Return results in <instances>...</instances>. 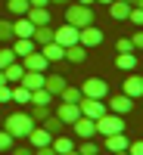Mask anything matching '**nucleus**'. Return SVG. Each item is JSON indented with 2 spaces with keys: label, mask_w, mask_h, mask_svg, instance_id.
<instances>
[{
  "label": "nucleus",
  "mask_w": 143,
  "mask_h": 155,
  "mask_svg": "<svg viewBox=\"0 0 143 155\" xmlns=\"http://www.w3.org/2000/svg\"><path fill=\"white\" fill-rule=\"evenodd\" d=\"M50 102H53V93H50L47 87L31 90V106H50Z\"/></svg>",
  "instance_id": "24"
},
{
  "label": "nucleus",
  "mask_w": 143,
  "mask_h": 155,
  "mask_svg": "<svg viewBox=\"0 0 143 155\" xmlns=\"http://www.w3.org/2000/svg\"><path fill=\"white\" fill-rule=\"evenodd\" d=\"M0 84H6V78H3V71H0Z\"/></svg>",
  "instance_id": "50"
},
{
  "label": "nucleus",
  "mask_w": 143,
  "mask_h": 155,
  "mask_svg": "<svg viewBox=\"0 0 143 155\" xmlns=\"http://www.w3.org/2000/svg\"><path fill=\"white\" fill-rule=\"evenodd\" d=\"M0 102H12V84H0Z\"/></svg>",
  "instance_id": "39"
},
{
  "label": "nucleus",
  "mask_w": 143,
  "mask_h": 155,
  "mask_svg": "<svg viewBox=\"0 0 143 155\" xmlns=\"http://www.w3.org/2000/svg\"><path fill=\"white\" fill-rule=\"evenodd\" d=\"M66 22L75 25V28H87V25H94V12H90V6H84V3H72L66 9Z\"/></svg>",
  "instance_id": "3"
},
{
  "label": "nucleus",
  "mask_w": 143,
  "mask_h": 155,
  "mask_svg": "<svg viewBox=\"0 0 143 155\" xmlns=\"http://www.w3.org/2000/svg\"><path fill=\"white\" fill-rule=\"evenodd\" d=\"M131 44H134V50H143V31H137V34L131 37Z\"/></svg>",
  "instance_id": "42"
},
{
  "label": "nucleus",
  "mask_w": 143,
  "mask_h": 155,
  "mask_svg": "<svg viewBox=\"0 0 143 155\" xmlns=\"http://www.w3.org/2000/svg\"><path fill=\"white\" fill-rule=\"evenodd\" d=\"M128 155H143V140H134V143H128Z\"/></svg>",
  "instance_id": "40"
},
{
  "label": "nucleus",
  "mask_w": 143,
  "mask_h": 155,
  "mask_svg": "<svg viewBox=\"0 0 143 155\" xmlns=\"http://www.w3.org/2000/svg\"><path fill=\"white\" fill-rule=\"evenodd\" d=\"M103 102H106V109L115 112V115H128V112L134 109V99L128 96V93H109Z\"/></svg>",
  "instance_id": "4"
},
{
  "label": "nucleus",
  "mask_w": 143,
  "mask_h": 155,
  "mask_svg": "<svg viewBox=\"0 0 143 155\" xmlns=\"http://www.w3.org/2000/svg\"><path fill=\"white\" fill-rule=\"evenodd\" d=\"M97 155H100V152H97Z\"/></svg>",
  "instance_id": "53"
},
{
  "label": "nucleus",
  "mask_w": 143,
  "mask_h": 155,
  "mask_svg": "<svg viewBox=\"0 0 143 155\" xmlns=\"http://www.w3.org/2000/svg\"><path fill=\"white\" fill-rule=\"evenodd\" d=\"M56 118L62 124H75L78 118H81V109H78V102H62V106L56 109Z\"/></svg>",
  "instance_id": "10"
},
{
  "label": "nucleus",
  "mask_w": 143,
  "mask_h": 155,
  "mask_svg": "<svg viewBox=\"0 0 143 155\" xmlns=\"http://www.w3.org/2000/svg\"><path fill=\"white\" fill-rule=\"evenodd\" d=\"M31 41H34V47H44V44H50V41H53V28H50V25H41V28H34Z\"/></svg>",
  "instance_id": "21"
},
{
  "label": "nucleus",
  "mask_w": 143,
  "mask_h": 155,
  "mask_svg": "<svg viewBox=\"0 0 143 155\" xmlns=\"http://www.w3.org/2000/svg\"><path fill=\"white\" fill-rule=\"evenodd\" d=\"M100 146L97 143H90V140H81V146H78V155H97Z\"/></svg>",
  "instance_id": "33"
},
{
  "label": "nucleus",
  "mask_w": 143,
  "mask_h": 155,
  "mask_svg": "<svg viewBox=\"0 0 143 155\" xmlns=\"http://www.w3.org/2000/svg\"><path fill=\"white\" fill-rule=\"evenodd\" d=\"M25 140H28L31 149H41V146H50V143H53V134L44 130V127H31V134L25 137Z\"/></svg>",
  "instance_id": "11"
},
{
  "label": "nucleus",
  "mask_w": 143,
  "mask_h": 155,
  "mask_svg": "<svg viewBox=\"0 0 143 155\" xmlns=\"http://www.w3.org/2000/svg\"><path fill=\"white\" fill-rule=\"evenodd\" d=\"M12 155H34V149H31V146H16Z\"/></svg>",
  "instance_id": "41"
},
{
  "label": "nucleus",
  "mask_w": 143,
  "mask_h": 155,
  "mask_svg": "<svg viewBox=\"0 0 143 155\" xmlns=\"http://www.w3.org/2000/svg\"><path fill=\"white\" fill-rule=\"evenodd\" d=\"M78 44H81L84 50H94L103 44V31L97 28V25H87V28H78Z\"/></svg>",
  "instance_id": "7"
},
{
  "label": "nucleus",
  "mask_w": 143,
  "mask_h": 155,
  "mask_svg": "<svg viewBox=\"0 0 143 155\" xmlns=\"http://www.w3.org/2000/svg\"><path fill=\"white\" fill-rule=\"evenodd\" d=\"M109 12H112V19H128L131 3H124V0H112V3H109Z\"/></svg>",
  "instance_id": "25"
},
{
  "label": "nucleus",
  "mask_w": 143,
  "mask_h": 155,
  "mask_svg": "<svg viewBox=\"0 0 143 155\" xmlns=\"http://www.w3.org/2000/svg\"><path fill=\"white\" fill-rule=\"evenodd\" d=\"M34 155H56L53 146H41V149H34Z\"/></svg>",
  "instance_id": "43"
},
{
  "label": "nucleus",
  "mask_w": 143,
  "mask_h": 155,
  "mask_svg": "<svg viewBox=\"0 0 143 155\" xmlns=\"http://www.w3.org/2000/svg\"><path fill=\"white\" fill-rule=\"evenodd\" d=\"M25 19H28L34 28H41V25H50V12H47V6H28V12H25Z\"/></svg>",
  "instance_id": "13"
},
{
  "label": "nucleus",
  "mask_w": 143,
  "mask_h": 155,
  "mask_svg": "<svg viewBox=\"0 0 143 155\" xmlns=\"http://www.w3.org/2000/svg\"><path fill=\"white\" fill-rule=\"evenodd\" d=\"M78 109H81V115H84V118H94V121L100 118V115H106V112H109L103 99H90V96H81Z\"/></svg>",
  "instance_id": "6"
},
{
  "label": "nucleus",
  "mask_w": 143,
  "mask_h": 155,
  "mask_svg": "<svg viewBox=\"0 0 143 155\" xmlns=\"http://www.w3.org/2000/svg\"><path fill=\"white\" fill-rule=\"evenodd\" d=\"M128 143H131V140L124 137V130H121V134H109V137H103V146H106L109 152H121V149H128Z\"/></svg>",
  "instance_id": "16"
},
{
  "label": "nucleus",
  "mask_w": 143,
  "mask_h": 155,
  "mask_svg": "<svg viewBox=\"0 0 143 155\" xmlns=\"http://www.w3.org/2000/svg\"><path fill=\"white\" fill-rule=\"evenodd\" d=\"M84 56H87V50H84L81 44L66 47V59H69V62H75V65H81V62H84Z\"/></svg>",
  "instance_id": "22"
},
{
  "label": "nucleus",
  "mask_w": 143,
  "mask_h": 155,
  "mask_svg": "<svg viewBox=\"0 0 143 155\" xmlns=\"http://www.w3.org/2000/svg\"><path fill=\"white\" fill-rule=\"evenodd\" d=\"M81 93L90 96V99H106L109 96V84L103 81V78H87V81L81 84Z\"/></svg>",
  "instance_id": "5"
},
{
  "label": "nucleus",
  "mask_w": 143,
  "mask_h": 155,
  "mask_svg": "<svg viewBox=\"0 0 143 155\" xmlns=\"http://www.w3.org/2000/svg\"><path fill=\"white\" fill-rule=\"evenodd\" d=\"M121 93H128L131 99L143 96V74H128V78H124V87H121Z\"/></svg>",
  "instance_id": "14"
},
{
  "label": "nucleus",
  "mask_w": 143,
  "mask_h": 155,
  "mask_svg": "<svg viewBox=\"0 0 143 155\" xmlns=\"http://www.w3.org/2000/svg\"><path fill=\"white\" fill-rule=\"evenodd\" d=\"M75 3H84V6H90V3H97V0H75Z\"/></svg>",
  "instance_id": "45"
},
{
  "label": "nucleus",
  "mask_w": 143,
  "mask_h": 155,
  "mask_svg": "<svg viewBox=\"0 0 143 155\" xmlns=\"http://www.w3.org/2000/svg\"><path fill=\"white\" fill-rule=\"evenodd\" d=\"M128 19H131L134 25H143V6H137V3H134V6H131V12H128Z\"/></svg>",
  "instance_id": "37"
},
{
  "label": "nucleus",
  "mask_w": 143,
  "mask_h": 155,
  "mask_svg": "<svg viewBox=\"0 0 143 155\" xmlns=\"http://www.w3.org/2000/svg\"><path fill=\"white\" fill-rule=\"evenodd\" d=\"M115 50H118V53H134L131 37H118V41H115Z\"/></svg>",
  "instance_id": "35"
},
{
  "label": "nucleus",
  "mask_w": 143,
  "mask_h": 155,
  "mask_svg": "<svg viewBox=\"0 0 143 155\" xmlns=\"http://www.w3.org/2000/svg\"><path fill=\"white\" fill-rule=\"evenodd\" d=\"M31 34H34V25L25 19V16L12 19V37H31Z\"/></svg>",
  "instance_id": "18"
},
{
  "label": "nucleus",
  "mask_w": 143,
  "mask_h": 155,
  "mask_svg": "<svg viewBox=\"0 0 143 155\" xmlns=\"http://www.w3.org/2000/svg\"><path fill=\"white\" fill-rule=\"evenodd\" d=\"M50 146L56 149V155H62V152H72V149H75V143H72L69 137H53V143H50Z\"/></svg>",
  "instance_id": "28"
},
{
  "label": "nucleus",
  "mask_w": 143,
  "mask_h": 155,
  "mask_svg": "<svg viewBox=\"0 0 143 155\" xmlns=\"http://www.w3.org/2000/svg\"><path fill=\"white\" fill-rule=\"evenodd\" d=\"M81 96H84V93H81V87H69V84H66V90L59 93L62 102H81Z\"/></svg>",
  "instance_id": "27"
},
{
  "label": "nucleus",
  "mask_w": 143,
  "mask_h": 155,
  "mask_svg": "<svg viewBox=\"0 0 143 155\" xmlns=\"http://www.w3.org/2000/svg\"><path fill=\"white\" fill-rule=\"evenodd\" d=\"M53 41L59 44V47H72V44H78V28L75 25H59V28L53 31Z\"/></svg>",
  "instance_id": "8"
},
{
  "label": "nucleus",
  "mask_w": 143,
  "mask_h": 155,
  "mask_svg": "<svg viewBox=\"0 0 143 155\" xmlns=\"http://www.w3.org/2000/svg\"><path fill=\"white\" fill-rule=\"evenodd\" d=\"M97 3H103V6H109V3H112V0H97Z\"/></svg>",
  "instance_id": "47"
},
{
  "label": "nucleus",
  "mask_w": 143,
  "mask_h": 155,
  "mask_svg": "<svg viewBox=\"0 0 143 155\" xmlns=\"http://www.w3.org/2000/svg\"><path fill=\"white\" fill-rule=\"evenodd\" d=\"M41 53H44L47 62H62V59H66V47H59L56 41H50V44L41 47Z\"/></svg>",
  "instance_id": "17"
},
{
  "label": "nucleus",
  "mask_w": 143,
  "mask_h": 155,
  "mask_svg": "<svg viewBox=\"0 0 143 155\" xmlns=\"http://www.w3.org/2000/svg\"><path fill=\"white\" fill-rule=\"evenodd\" d=\"M62 155H78V149H72V152H62Z\"/></svg>",
  "instance_id": "49"
},
{
  "label": "nucleus",
  "mask_w": 143,
  "mask_h": 155,
  "mask_svg": "<svg viewBox=\"0 0 143 155\" xmlns=\"http://www.w3.org/2000/svg\"><path fill=\"white\" fill-rule=\"evenodd\" d=\"M16 62V53H12V47H0V71H3L6 65H12Z\"/></svg>",
  "instance_id": "32"
},
{
  "label": "nucleus",
  "mask_w": 143,
  "mask_h": 155,
  "mask_svg": "<svg viewBox=\"0 0 143 155\" xmlns=\"http://www.w3.org/2000/svg\"><path fill=\"white\" fill-rule=\"evenodd\" d=\"M44 87H47L53 96H59L62 90H66V78H62V74H44Z\"/></svg>",
  "instance_id": "19"
},
{
  "label": "nucleus",
  "mask_w": 143,
  "mask_h": 155,
  "mask_svg": "<svg viewBox=\"0 0 143 155\" xmlns=\"http://www.w3.org/2000/svg\"><path fill=\"white\" fill-rule=\"evenodd\" d=\"M19 84L28 87V90H41V87H44V71H25Z\"/></svg>",
  "instance_id": "20"
},
{
  "label": "nucleus",
  "mask_w": 143,
  "mask_h": 155,
  "mask_svg": "<svg viewBox=\"0 0 143 155\" xmlns=\"http://www.w3.org/2000/svg\"><path fill=\"white\" fill-rule=\"evenodd\" d=\"M9 149H12V134H6L0 127V152H9Z\"/></svg>",
  "instance_id": "36"
},
{
  "label": "nucleus",
  "mask_w": 143,
  "mask_h": 155,
  "mask_svg": "<svg viewBox=\"0 0 143 155\" xmlns=\"http://www.w3.org/2000/svg\"><path fill=\"white\" fill-rule=\"evenodd\" d=\"M31 127H34V118L28 112H12V115H6V121H3V130L12 134V140H25L31 134Z\"/></svg>",
  "instance_id": "1"
},
{
  "label": "nucleus",
  "mask_w": 143,
  "mask_h": 155,
  "mask_svg": "<svg viewBox=\"0 0 143 155\" xmlns=\"http://www.w3.org/2000/svg\"><path fill=\"white\" fill-rule=\"evenodd\" d=\"M115 65H118V68H124V71H131V68L137 65V56H134V53H118Z\"/></svg>",
  "instance_id": "31"
},
{
  "label": "nucleus",
  "mask_w": 143,
  "mask_h": 155,
  "mask_svg": "<svg viewBox=\"0 0 143 155\" xmlns=\"http://www.w3.org/2000/svg\"><path fill=\"white\" fill-rule=\"evenodd\" d=\"M12 102H31V90L22 84H12Z\"/></svg>",
  "instance_id": "29"
},
{
  "label": "nucleus",
  "mask_w": 143,
  "mask_h": 155,
  "mask_svg": "<svg viewBox=\"0 0 143 155\" xmlns=\"http://www.w3.org/2000/svg\"><path fill=\"white\" fill-rule=\"evenodd\" d=\"M112 155H128V149H121V152H112Z\"/></svg>",
  "instance_id": "48"
},
{
  "label": "nucleus",
  "mask_w": 143,
  "mask_h": 155,
  "mask_svg": "<svg viewBox=\"0 0 143 155\" xmlns=\"http://www.w3.org/2000/svg\"><path fill=\"white\" fill-rule=\"evenodd\" d=\"M9 47H12V53H16V59H22V56H28V53H34V50H37L31 37H12Z\"/></svg>",
  "instance_id": "15"
},
{
  "label": "nucleus",
  "mask_w": 143,
  "mask_h": 155,
  "mask_svg": "<svg viewBox=\"0 0 143 155\" xmlns=\"http://www.w3.org/2000/svg\"><path fill=\"white\" fill-rule=\"evenodd\" d=\"M0 41H12V22L0 19Z\"/></svg>",
  "instance_id": "34"
},
{
  "label": "nucleus",
  "mask_w": 143,
  "mask_h": 155,
  "mask_svg": "<svg viewBox=\"0 0 143 155\" xmlns=\"http://www.w3.org/2000/svg\"><path fill=\"white\" fill-rule=\"evenodd\" d=\"M47 115H50V106H34V112H31V118H34V121H44Z\"/></svg>",
  "instance_id": "38"
},
{
  "label": "nucleus",
  "mask_w": 143,
  "mask_h": 155,
  "mask_svg": "<svg viewBox=\"0 0 143 155\" xmlns=\"http://www.w3.org/2000/svg\"><path fill=\"white\" fill-rule=\"evenodd\" d=\"M72 127H75V137H78V140H90V137H97V121H94V118H84V115H81V118H78Z\"/></svg>",
  "instance_id": "9"
},
{
  "label": "nucleus",
  "mask_w": 143,
  "mask_h": 155,
  "mask_svg": "<svg viewBox=\"0 0 143 155\" xmlns=\"http://www.w3.org/2000/svg\"><path fill=\"white\" fill-rule=\"evenodd\" d=\"M124 3H131V6H134V3H137V0H124Z\"/></svg>",
  "instance_id": "51"
},
{
  "label": "nucleus",
  "mask_w": 143,
  "mask_h": 155,
  "mask_svg": "<svg viewBox=\"0 0 143 155\" xmlns=\"http://www.w3.org/2000/svg\"><path fill=\"white\" fill-rule=\"evenodd\" d=\"M137 6H143V0H137Z\"/></svg>",
  "instance_id": "52"
},
{
  "label": "nucleus",
  "mask_w": 143,
  "mask_h": 155,
  "mask_svg": "<svg viewBox=\"0 0 143 155\" xmlns=\"http://www.w3.org/2000/svg\"><path fill=\"white\" fill-rule=\"evenodd\" d=\"M124 130V118L115 112H106L97 118V137H109V134H121Z\"/></svg>",
  "instance_id": "2"
},
{
  "label": "nucleus",
  "mask_w": 143,
  "mask_h": 155,
  "mask_svg": "<svg viewBox=\"0 0 143 155\" xmlns=\"http://www.w3.org/2000/svg\"><path fill=\"white\" fill-rule=\"evenodd\" d=\"M47 65H50V62L44 59V53H37V50L28 53V56H22V68H25V71H44Z\"/></svg>",
  "instance_id": "12"
},
{
  "label": "nucleus",
  "mask_w": 143,
  "mask_h": 155,
  "mask_svg": "<svg viewBox=\"0 0 143 155\" xmlns=\"http://www.w3.org/2000/svg\"><path fill=\"white\" fill-rule=\"evenodd\" d=\"M28 0H6V9H9V16H25L28 12Z\"/></svg>",
  "instance_id": "26"
},
{
  "label": "nucleus",
  "mask_w": 143,
  "mask_h": 155,
  "mask_svg": "<svg viewBox=\"0 0 143 155\" xmlns=\"http://www.w3.org/2000/svg\"><path fill=\"white\" fill-rule=\"evenodd\" d=\"M28 3H31V6H47L50 0H28Z\"/></svg>",
  "instance_id": "44"
},
{
  "label": "nucleus",
  "mask_w": 143,
  "mask_h": 155,
  "mask_svg": "<svg viewBox=\"0 0 143 155\" xmlns=\"http://www.w3.org/2000/svg\"><path fill=\"white\" fill-rule=\"evenodd\" d=\"M50 3H59V6H66V3H69V0H50Z\"/></svg>",
  "instance_id": "46"
},
{
  "label": "nucleus",
  "mask_w": 143,
  "mask_h": 155,
  "mask_svg": "<svg viewBox=\"0 0 143 155\" xmlns=\"http://www.w3.org/2000/svg\"><path fill=\"white\" fill-rule=\"evenodd\" d=\"M22 74H25V68L19 65V62H12V65H6V68H3L6 84H19V81H22Z\"/></svg>",
  "instance_id": "23"
},
{
  "label": "nucleus",
  "mask_w": 143,
  "mask_h": 155,
  "mask_svg": "<svg viewBox=\"0 0 143 155\" xmlns=\"http://www.w3.org/2000/svg\"><path fill=\"white\" fill-rule=\"evenodd\" d=\"M44 130H50V134H53V137H56V134L62 130V121L56 118V112H50L47 118H44Z\"/></svg>",
  "instance_id": "30"
}]
</instances>
